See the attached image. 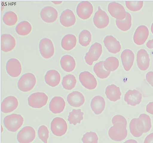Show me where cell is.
I'll use <instances>...</instances> for the list:
<instances>
[{
    "label": "cell",
    "instance_id": "cell-1",
    "mask_svg": "<svg viewBox=\"0 0 153 143\" xmlns=\"http://www.w3.org/2000/svg\"><path fill=\"white\" fill-rule=\"evenodd\" d=\"M3 122L5 127L8 130L16 132L22 126L24 119L20 114H13L6 116Z\"/></svg>",
    "mask_w": 153,
    "mask_h": 143
},
{
    "label": "cell",
    "instance_id": "cell-2",
    "mask_svg": "<svg viewBox=\"0 0 153 143\" xmlns=\"http://www.w3.org/2000/svg\"><path fill=\"white\" fill-rule=\"evenodd\" d=\"M36 82L34 74L30 73H25L22 75L18 82L19 89L23 92H27L32 90Z\"/></svg>",
    "mask_w": 153,
    "mask_h": 143
},
{
    "label": "cell",
    "instance_id": "cell-3",
    "mask_svg": "<svg viewBox=\"0 0 153 143\" xmlns=\"http://www.w3.org/2000/svg\"><path fill=\"white\" fill-rule=\"evenodd\" d=\"M126 126L123 123H117L114 125L109 129L108 135L110 137L116 141H121L127 136Z\"/></svg>",
    "mask_w": 153,
    "mask_h": 143
},
{
    "label": "cell",
    "instance_id": "cell-4",
    "mask_svg": "<svg viewBox=\"0 0 153 143\" xmlns=\"http://www.w3.org/2000/svg\"><path fill=\"white\" fill-rule=\"evenodd\" d=\"M48 99V96L44 93L36 92L32 94L28 97V103L31 107L40 108L46 104Z\"/></svg>",
    "mask_w": 153,
    "mask_h": 143
},
{
    "label": "cell",
    "instance_id": "cell-5",
    "mask_svg": "<svg viewBox=\"0 0 153 143\" xmlns=\"http://www.w3.org/2000/svg\"><path fill=\"white\" fill-rule=\"evenodd\" d=\"M51 128L53 133L57 136H61L66 133L68 126L65 121L62 118L56 117L51 123Z\"/></svg>",
    "mask_w": 153,
    "mask_h": 143
},
{
    "label": "cell",
    "instance_id": "cell-6",
    "mask_svg": "<svg viewBox=\"0 0 153 143\" xmlns=\"http://www.w3.org/2000/svg\"><path fill=\"white\" fill-rule=\"evenodd\" d=\"M102 52V46L100 43H95L92 44L88 52L86 54L85 57L86 63L89 65H91L94 61L98 59Z\"/></svg>",
    "mask_w": 153,
    "mask_h": 143
},
{
    "label": "cell",
    "instance_id": "cell-7",
    "mask_svg": "<svg viewBox=\"0 0 153 143\" xmlns=\"http://www.w3.org/2000/svg\"><path fill=\"white\" fill-rule=\"evenodd\" d=\"M36 132L31 126H27L23 128L18 132L17 138L20 143H29L35 138Z\"/></svg>",
    "mask_w": 153,
    "mask_h": 143
},
{
    "label": "cell",
    "instance_id": "cell-8",
    "mask_svg": "<svg viewBox=\"0 0 153 143\" xmlns=\"http://www.w3.org/2000/svg\"><path fill=\"white\" fill-rule=\"evenodd\" d=\"M40 52L44 58L48 59L53 55L54 49L51 41L47 38H44L40 41L39 44Z\"/></svg>",
    "mask_w": 153,
    "mask_h": 143
},
{
    "label": "cell",
    "instance_id": "cell-9",
    "mask_svg": "<svg viewBox=\"0 0 153 143\" xmlns=\"http://www.w3.org/2000/svg\"><path fill=\"white\" fill-rule=\"evenodd\" d=\"M108 10L111 15L116 19L122 20L126 17V12L124 7L118 3H110L108 6Z\"/></svg>",
    "mask_w": 153,
    "mask_h": 143
},
{
    "label": "cell",
    "instance_id": "cell-10",
    "mask_svg": "<svg viewBox=\"0 0 153 143\" xmlns=\"http://www.w3.org/2000/svg\"><path fill=\"white\" fill-rule=\"evenodd\" d=\"M79 80L86 88L92 90L95 89L97 85L96 80L94 75L88 71L81 72L79 75Z\"/></svg>",
    "mask_w": 153,
    "mask_h": 143
},
{
    "label": "cell",
    "instance_id": "cell-11",
    "mask_svg": "<svg viewBox=\"0 0 153 143\" xmlns=\"http://www.w3.org/2000/svg\"><path fill=\"white\" fill-rule=\"evenodd\" d=\"M92 4L88 1H82L78 5L76 13L78 16L83 19H87L91 16L93 12Z\"/></svg>",
    "mask_w": 153,
    "mask_h": 143
},
{
    "label": "cell",
    "instance_id": "cell-12",
    "mask_svg": "<svg viewBox=\"0 0 153 143\" xmlns=\"http://www.w3.org/2000/svg\"><path fill=\"white\" fill-rule=\"evenodd\" d=\"M93 22L95 26L99 29L106 27L109 21V17L105 12L102 10L99 6L93 18Z\"/></svg>",
    "mask_w": 153,
    "mask_h": 143
},
{
    "label": "cell",
    "instance_id": "cell-13",
    "mask_svg": "<svg viewBox=\"0 0 153 143\" xmlns=\"http://www.w3.org/2000/svg\"><path fill=\"white\" fill-rule=\"evenodd\" d=\"M58 13L56 10L53 7L47 6L43 8L41 11L40 15L42 19L47 23H53L56 21Z\"/></svg>",
    "mask_w": 153,
    "mask_h": 143
},
{
    "label": "cell",
    "instance_id": "cell-14",
    "mask_svg": "<svg viewBox=\"0 0 153 143\" xmlns=\"http://www.w3.org/2000/svg\"><path fill=\"white\" fill-rule=\"evenodd\" d=\"M6 69L7 73L11 76L16 77L22 72V66L19 61L16 58H11L7 61Z\"/></svg>",
    "mask_w": 153,
    "mask_h": 143
},
{
    "label": "cell",
    "instance_id": "cell-15",
    "mask_svg": "<svg viewBox=\"0 0 153 143\" xmlns=\"http://www.w3.org/2000/svg\"><path fill=\"white\" fill-rule=\"evenodd\" d=\"M136 125L138 130L142 133L149 131L152 127L149 116L145 114H141L139 118H137Z\"/></svg>",
    "mask_w": 153,
    "mask_h": 143
},
{
    "label": "cell",
    "instance_id": "cell-16",
    "mask_svg": "<svg viewBox=\"0 0 153 143\" xmlns=\"http://www.w3.org/2000/svg\"><path fill=\"white\" fill-rule=\"evenodd\" d=\"M149 35L148 28L145 26H139L134 34V42L137 44L141 45L143 44L146 40Z\"/></svg>",
    "mask_w": 153,
    "mask_h": 143
},
{
    "label": "cell",
    "instance_id": "cell-17",
    "mask_svg": "<svg viewBox=\"0 0 153 143\" xmlns=\"http://www.w3.org/2000/svg\"><path fill=\"white\" fill-rule=\"evenodd\" d=\"M18 102L15 97L10 96L5 98L1 104V111L3 113H7L11 112L17 107Z\"/></svg>",
    "mask_w": 153,
    "mask_h": 143
},
{
    "label": "cell",
    "instance_id": "cell-18",
    "mask_svg": "<svg viewBox=\"0 0 153 143\" xmlns=\"http://www.w3.org/2000/svg\"><path fill=\"white\" fill-rule=\"evenodd\" d=\"M137 61L140 69L145 71L148 69L149 65L150 59L149 55L145 50L142 49L138 51Z\"/></svg>",
    "mask_w": 153,
    "mask_h": 143
},
{
    "label": "cell",
    "instance_id": "cell-19",
    "mask_svg": "<svg viewBox=\"0 0 153 143\" xmlns=\"http://www.w3.org/2000/svg\"><path fill=\"white\" fill-rule=\"evenodd\" d=\"M16 45L14 38L9 34H3L1 36V49L5 52L11 51Z\"/></svg>",
    "mask_w": 153,
    "mask_h": 143
},
{
    "label": "cell",
    "instance_id": "cell-20",
    "mask_svg": "<svg viewBox=\"0 0 153 143\" xmlns=\"http://www.w3.org/2000/svg\"><path fill=\"white\" fill-rule=\"evenodd\" d=\"M103 42L109 52L116 54L120 51L121 46L120 42L112 36H107L104 38Z\"/></svg>",
    "mask_w": 153,
    "mask_h": 143
},
{
    "label": "cell",
    "instance_id": "cell-21",
    "mask_svg": "<svg viewBox=\"0 0 153 143\" xmlns=\"http://www.w3.org/2000/svg\"><path fill=\"white\" fill-rule=\"evenodd\" d=\"M142 95L136 90H129L125 94L124 100L128 105L135 106L139 104L142 100Z\"/></svg>",
    "mask_w": 153,
    "mask_h": 143
},
{
    "label": "cell",
    "instance_id": "cell-22",
    "mask_svg": "<svg viewBox=\"0 0 153 143\" xmlns=\"http://www.w3.org/2000/svg\"><path fill=\"white\" fill-rule=\"evenodd\" d=\"M61 24L65 27H69L74 25L76 22V17L73 11L67 9L63 11L59 17Z\"/></svg>",
    "mask_w": 153,
    "mask_h": 143
},
{
    "label": "cell",
    "instance_id": "cell-23",
    "mask_svg": "<svg viewBox=\"0 0 153 143\" xmlns=\"http://www.w3.org/2000/svg\"><path fill=\"white\" fill-rule=\"evenodd\" d=\"M65 102L60 97L56 96L53 97L50 102L49 108L53 113L56 114L62 112L65 108Z\"/></svg>",
    "mask_w": 153,
    "mask_h": 143
},
{
    "label": "cell",
    "instance_id": "cell-24",
    "mask_svg": "<svg viewBox=\"0 0 153 143\" xmlns=\"http://www.w3.org/2000/svg\"><path fill=\"white\" fill-rule=\"evenodd\" d=\"M67 100L69 104L74 107H79L84 103L85 100L83 94L78 91H74L68 94Z\"/></svg>",
    "mask_w": 153,
    "mask_h": 143
},
{
    "label": "cell",
    "instance_id": "cell-25",
    "mask_svg": "<svg viewBox=\"0 0 153 143\" xmlns=\"http://www.w3.org/2000/svg\"><path fill=\"white\" fill-rule=\"evenodd\" d=\"M121 58L125 70L128 71L133 65L134 60V54L131 50L126 49L122 52Z\"/></svg>",
    "mask_w": 153,
    "mask_h": 143
},
{
    "label": "cell",
    "instance_id": "cell-26",
    "mask_svg": "<svg viewBox=\"0 0 153 143\" xmlns=\"http://www.w3.org/2000/svg\"><path fill=\"white\" fill-rule=\"evenodd\" d=\"M46 83L54 87L58 85L60 80V75L59 72L55 70H51L46 72L45 77Z\"/></svg>",
    "mask_w": 153,
    "mask_h": 143
},
{
    "label": "cell",
    "instance_id": "cell-27",
    "mask_svg": "<svg viewBox=\"0 0 153 143\" xmlns=\"http://www.w3.org/2000/svg\"><path fill=\"white\" fill-rule=\"evenodd\" d=\"M105 106V102L103 97L100 96L94 97L92 100L91 106L96 114H100L104 110Z\"/></svg>",
    "mask_w": 153,
    "mask_h": 143
},
{
    "label": "cell",
    "instance_id": "cell-28",
    "mask_svg": "<svg viewBox=\"0 0 153 143\" xmlns=\"http://www.w3.org/2000/svg\"><path fill=\"white\" fill-rule=\"evenodd\" d=\"M105 94L107 97L110 101L113 102L120 99L121 95L120 88L114 84L107 86Z\"/></svg>",
    "mask_w": 153,
    "mask_h": 143
},
{
    "label": "cell",
    "instance_id": "cell-29",
    "mask_svg": "<svg viewBox=\"0 0 153 143\" xmlns=\"http://www.w3.org/2000/svg\"><path fill=\"white\" fill-rule=\"evenodd\" d=\"M60 63L62 69L67 72L73 71L76 66L74 59L72 56L69 55L63 56L61 59Z\"/></svg>",
    "mask_w": 153,
    "mask_h": 143
},
{
    "label": "cell",
    "instance_id": "cell-30",
    "mask_svg": "<svg viewBox=\"0 0 153 143\" xmlns=\"http://www.w3.org/2000/svg\"><path fill=\"white\" fill-rule=\"evenodd\" d=\"M76 39L75 36L71 34L65 35L61 41V46L65 50L69 51L72 49L75 46Z\"/></svg>",
    "mask_w": 153,
    "mask_h": 143
},
{
    "label": "cell",
    "instance_id": "cell-31",
    "mask_svg": "<svg viewBox=\"0 0 153 143\" xmlns=\"http://www.w3.org/2000/svg\"><path fill=\"white\" fill-rule=\"evenodd\" d=\"M32 27L30 24L27 21H22L19 22L16 27L17 33L21 35H28L31 31Z\"/></svg>",
    "mask_w": 153,
    "mask_h": 143
},
{
    "label": "cell",
    "instance_id": "cell-32",
    "mask_svg": "<svg viewBox=\"0 0 153 143\" xmlns=\"http://www.w3.org/2000/svg\"><path fill=\"white\" fill-rule=\"evenodd\" d=\"M84 113L82 112L80 109H74L69 112L68 120L70 124L76 125L77 123H80L81 120L83 119Z\"/></svg>",
    "mask_w": 153,
    "mask_h": 143
},
{
    "label": "cell",
    "instance_id": "cell-33",
    "mask_svg": "<svg viewBox=\"0 0 153 143\" xmlns=\"http://www.w3.org/2000/svg\"><path fill=\"white\" fill-rule=\"evenodd\" d=\"M131 17L128 13L126 12L125 18L122 20H116V24L117 27L121 30L126 31L131 27Z\"/></svg>",
    "mask_w": 153,
    "mask_h": 143
},
{
    "label": "cell",
    "instance_id": "cell-34",
    "mask_svg": "<svg viewBox=\"0 0 153 143\" xmlns=\"http://www.w3.org/2000/svg\"><path fill=\"white\" fill-rule=\"evenodd\" d=\"M104 61L96 63L94 67V71L97 76L101 79L107 78L111 72L106 71L104 68Z\"/></svg>",
    "mask_w": 153,
    "mask_h": 143
},
{
    "label": "cell",
    "instance_id": "cell-35",
    "mask_svg": "<svg viewBox=\"0 0 153 143\" xmlns=\"http://www.w3.org/2000/svg\"><path fill=\"white\" fill-rule=\"evenodd\" d=\"M104 67L105 69L109 72L116 70L119 66L118 59L114 57H109L104 62Z\"/></svg>",
    "mask_w": 153,
    "mask_h": 143
},
{
    "label": "cell",
    "instance_id": "cell-36",
    "mask_svg": "<svg viewBox=\"0 0 153 143\" xmlns=\"http://www.w3.org/2000/svg\"><path fill=\"white\" fill-rule=\"evenodd\" d=\"M76 80L75 77L71 74H69L63 77L62 85L65 89L71 90L75 86Z\"/></svg>",
    "mask_w": 153,
    "mask_h": 143
},
{
    "label": "cell",
    "instance_id": "cell-37",
    "mask_svg": "<svg viewBox=\"0 0 153 143\" xmlns=\"http://www.w3.org/2000/svg\"><path fill=\"white\" fill-rule=\"evenodd\" d=\"M16 14L12 11H8L5 13L2 17V20L6 25L12 26L14 25L17 21Z\"/></svg>",
    "mask_w": 153,
    "mask_h": 143
},
{
    "label": "cell",
    "instance_id": "cell-38",
    "mask_svg": "<svg viewBox=\"0 0 153 143\" xmlns=\"http://www.w3.org/2000/svg\"><path fill=\"white\" fill-rule=\"evenodd\" d=\"M91 40V35L87 30L82 31L79 35V43L82 46H86L90 44Z\"/></svg>",
    "mask_w": 153,
    "mask_h": 143
},
{
    "label": "cell",
    "instance_id": "cell-39",
    "mask_svg": "<svg viewBox=\"0 0 153 143\" xmlns=\"http://www.w3.org/2000/svg\"><path fill=\"white\" fill-rule=\"evenodd\" d=\"M98 138L94 132H87L83 136L82 140L83 143H97Z\"/></svg>",
    "mask_w": 153,
    "mask_h": 143
},
{
    "label": "cell",
    "instance_id": "cell-40",
    "mask_svg": "<svg viewBox=\"0 0 153 143\" xmlns=\"http://www.w3.org/2000/svg\"><path fill=\"white\" fill-rule=\"evenodd\" d=\"M38 133L40 139L44 143H47L49 137V131L47 127L44 125L41 126L38 129Z\"/></svg>",
    "mask_w": 153,
    "mask_h": 143
},
{
    "label": "cell",
    "instance_id": "cell-41",
    "mask_svg": "<svg viewBox=\"0 0 153 143\" xmlns=\"http://www.w3.org/2000/svg\"><path fill=\"white\" fill-rule=\"evenodd\" d=\"M127 7L130 10L136 11L140 10L142 8L143 1H126Z\"/></svg>",
    "mask_w": 153,
    "mask_h": 143
},
{
    "label": "cell",
    "instance_id": "cell-42",
    "mask_svg": "<svg viewBox=\"0 0 153 143\" xmlns=\"http://www.w3.org/2000/svg\"><path fill=\"white\" fill-rule=\"evenodd\" d=\"M137 118H135L131 120L129 124V129L131 133L134 136L138 137L141 136L143 133L138 130L137 128Z\"/></svg>",
    "mask_w": 153,
    "mask_h": 143
},
{
    "label": "cell",
    "instance_id": "cell-43",
    "mask_svg": "<svg viewBox=\"0 0 153 143\" xmlns=\"http://www.w3.org/2000/svg\"><path fill=\"white\" fill-rule=\"evenodd\" d=\"M112 122L114 125L117 123H123L127 127V122L125 118L120 115L115 116L112 118Z\"/></svg>",
    "mask_w": 153,
    "mask_h": 143
},
{
    "label": "cell",
    "instance_id": "cell-44",
    "mask_svg": "<svg viewBox=\"0 0 153 143\" xmlns=\"http://www.w3.org/2000/svg\"><path fill=\"white\" fill-rule=\"evenodd\" d=\"M146 79L147 81L153 87V72H148L146 75Z\"/></svg>",
    "mask_w": 153,
    "mask_h": 143
},
{
    "label": "cell",
    "instance_id": "cell-45",
    "mask_svg": "<svg viewBox=\"0 0 153 143\" xmlns=\"http://www.w3.org/2000/svg\"><path fill=\"white\" fill-rule=\"evenodd\" d=\"M144 143H153V133L149 134L146 137Z\"/></svg>",
    "mask_w": 153,
    "mask_h": 143
},
{
    "label": "cell",
    "instance_id": "cell-46",
    "mask_svg": "<svg viewBox=\"0 0 153 143\" xmlns=\"http://www.w3.org/2000/svg\"><path fill=\"white\" fill-rule=\"evenodd\" d=\"M146 111L149 113L153 114V102H150L147 105Z\"/></svg>",
    "mask_w": 153,
    "mask_h": 143
},
{
    "label": "cell",
    "instance_id": "cell-47",
    "mask_svg": "<svg viewBox=\"0 0 153 143\" xmlns=\"http://www.w3.org/2000/svg\"><path fill=\"white\" fill-rule=\"evenodd\" d=\"M146 46L149 49L153 48V39L148 41L146 43Z\"/></svg>",
    "mask_w": 153,
    "mask_h": 143
},
{
    "label": "cell",
    "instance_id": "cell-48",
    "mask_svg": "<svg viewBox=\"0 0 153 143\" xmlns=\"http://www.w3.org/2000/svg\"><path fill=\"white\" fill-rule=\"evenodd\" d=\"M123 143H138L135 140L131 139L128 140Z\"/></svg>",
    "mask_w": 153,
    "mask_h": 143
},
{
    "label": "cell",
    "instance_id": "cell-49",
    "mask_svg": "<svg viewBox=\"0 0 153 143\" xmlns=\"http://www.w3.org/2000/svg\"><path fill=\"white\" fill-rule=\"evenodd\" d=\"M52 2L56 4H60L62 2V1H52Z\"/></svg>",
    "mask_w": 153,
    "mask_h": 143
},
{
    "label": "cell",
    "instance_id": "cell-50",
    "mask_svg": "<svg viewBox=\"0 0 153 143\" xmlns=\"http://www.w3.org/2000/svg\"><path fill=\"white\" fill-rule=\"evenodd\" d=\"M151 30L152 33L153 34V23L152 24L151 27Z\"/></svg>",
    "mask_w": 153,
    "mask_h": 143
}]
</instances>
